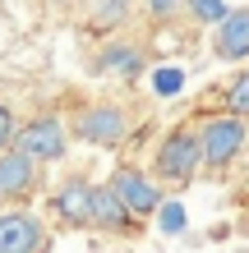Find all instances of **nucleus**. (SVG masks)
I'll use <instances>...</instances> for the list:
<instances>
[{
	"instance_id": "f3484780",
	"label": "nucleus",
	"mask_w": 249,
	"mask_h": 253,
	"mask_svg": "<svg viewBox=\"0 0 249 253\" xmlns=\"http://www.w3.org/2000/svg\"><path fill=\"white\" fill-rule=\"evenodd\" d=\"M180 87V69H162L157 74V92H175Z\"/></svg>"
},
{
	"instance_id": "1a4fd4ad",
	"label": "nucleus",
	"mask_w": 249,
	"mask_h": 253,
	"mask_svg": "<svg viewBox=\"0 0 249 253\" xmlns=\"http://www.w3.org/2000/svg\"><path fill=\"white\" fill-rule=\"evenodd\" d=\"M55 216L69 226H88L93 221V184L88 180H65L55 193Z\"/></svg>"
},
{
	"instance_id": "423d86ee",
	"label": "nucleus",
	"mask_w": 249,
	"mask_h": 253,
	"mask_svg": "<svg viewBox=\"0 0 249 253\" xmlns=\"http://www.w3.org/2000/svg\"><path fill=\"white\" fill-rule=\"evenodd\" d=\"M111 189H115V198L125 203L129 216H152L157 203H162V198H157V184L143 170H134V166H120V170H115L111 175Z\"/></svg>"
},
{
	"instance_id": "4468645a",
	"label": "nucleus",
	"mask_w": 249,
	"mask_h": 253,
	"mask_svg": "<svg viewBox=\"0 0 249 253\" xmlns=\"http://www.w3.org/2000/svg\"><path fill=\"white\" fill-rule=\"evenodd\" d=\"M125 9H129V0H93V19H97V23L125 19Z\"/></svg>"
},
{
	"instance_id": "2eb2a0df",
	"label": "nucleus",
	"mask_w": 249,
	"mask_h": 253,
	"mask_svg": "<svg viewBox=\"0 0 249 253\" xmlns=\"http://www.w3.org/2000/svg\"><path fill=\"white\" fill-rule=\"evenodd\" d=\"M157 212H162V230H166V235L185 230V207H180V203H157Z\"/></svg>"
},
{
	"instance_id": "20e7f679",
	"label": "nucleus",
	"mask_w": 249,
	"mask_h": 253,
	"mask_svg": "<svg viewBox=\"0 0 249 253\" xmlns=\"http://www.w3.org/2000/svg\"><path fill=\"white\" fill-rule=\"evenodd\" d=\"M51 240L33 212H0V253H42Z\"/></svg>"
},
{
	"instance_id": "6e6552de",
	"label": "nucleus",
	"mask_w": 249,
	"mask_h": 253,
	"mask_svg": "<svg viewBox=\"0 0 249 253\" xmlns=\"http://www.w3.org/2000/svg\"><path fill=\"white\" fill-rule=\"evenodd\" d=\"M37 189V161H28L23 152H9L0 157V198H28Z\"/></svg>"
},
{
	"instance_id": "39448f33",
	"label": "nucleus",
	"mask_w": 249,
	"mask_h": 253,
	"mask_svg": "<svg viewBox=\"0 0 249 253\" xmlns=\"http://www.w3.org/2000/svg\"><path fill=\"white\" fill-rule=\"evenodd\" d=\"M79 138L83 143H97V147H115L129 133V115L120 111V106H88L83 115H79Z\"/></svg>"
},
{
	"instance_id": "f03ea898",
	"label": "nucleus",
	"mask_w": 249,
	"mask_h": 253,
	"mask_svg": "<svg viewBox=\"0 0 249 253\" xmlns=\"http://www.w3.org/2000/svg\"><path fill=\"white\" fill-rule=\"evenodd\" d=\"M203 166V152H199V129H175L171 138L157 147V175L171 184H194V175Z\"/></svg>"
},
{
	"instance_id": "9d476101",
	"label": "nucleus",
	"mask_w": 249,
	"mask_h": 253,
	"mask_svg": "<svg viewBox=\"0 0 249 253\" xmlns=\"http://www.w3.org/2000/svg\"><path fill=\"white\" fill-rule=\"evenodd\" d=\"M88 226H101V230L129 226V212H125V203L115 198L111 184H93V221H88Z\"/></svg>"
},
{
	"instance_id": "0eeeda50",
	"label": "nucleus",
	"mask_w": 249,
	"mask_h": 253,
	"mask_svg": "<svg viewBox=\"0 0 249 253\" xmlns=\"http://www.w3.org/2000/svg\"><path fill=\"white\" fill-rule=\"evenodd\" d=\"M212 51L222 60H249V9H226L212 33Z\"/></svg>"
},
{
	"instance_id": "f8f14e48",
	"label": "nucleus",
	"mask_w": 249,
	"mask_h": 253,
	"mask_svg": "<svg viewBox=\"0 0 249 253\" xmlns=\"http://www.w3.org/2000/svg\"><path fill=\"white\" fill-rule=\"evenodd\" d=\"M189 9H194V19L203 23H222L226 19V0H185Z\"/></svg>"
},
{
	"instance_id": "ddd939ff",
	"label": "nucleus",
	"mask_w": 249,
	"mask_h": 253,
	"mask_svg": "<svg viewBox=\"0 0 249 253\" xmlns=\"http://www.w3.org/2000/svg\"><path fill=\"white\" fill-rule=\"evenodd\" d=\"M226 101H231V115H240V120L249 115V69L231 83V97H226Z\"/></svg>"
},
{
	"instance_id": "f257e3e1",
	"label": "nucleus",
	"mask_w": 249,
	"mask_h": 253,
	"mask_svg": "<svg viewBox=\"0 0 249 253\" xmlns=\"http://www.w3.org/2000/svg\"><path fill=\"white\" fill-rule=\"evenodd\" d=\"M245 147V120L240 115H212L208 125L199 129V152H203V166H212V170H222L236 161V152Z\"/></svg>"
},
{
	"instance_id": "dca6fc26",
	"label": "nucleus",
	"mask_w": 249,
	"mask_h": 253,
	"mask_svg": "<svg viewBox=\"0 0 249 253\" xmlns=\"http://www.w3.org/2000/svg\"><path fill=\"white\" fill-rule=\"evenodd\" d=\"M14 129H19V125H14L9 106H0V147H9V143H14Z\"/></svg>"
},
{
	"instance_id": "a211bd4d",
	"label": "nucleus",
	"mask_w": 249,
	"mask_h": 253,
	"mask_svg": "<svg viewBox=\"0 0 249 253\" xmlns=\"http://www.w3.org/2000/svg\"><path fill=\"white\" fill-rule=\"evenodd\" d=\"M180 5H185V0H148V9L157 14V19H166V14H175Z\"/></svg>"
},
{
	"instance_id": "7ed1b4c3",
	"label": "nucleus",
	"mask_w": 249,
	"mask_h": 253,
	"mask_svg": "<svg viewBox=\"0 0 249 253\" xmlns=\"http://www.w3.org/2000/svg\"><path fill=\"white\" fill-rule=\"evenodd\" d=\"M14 152H23L28 161H60L65 157V125L55 115H37L23 129H14Z\"/></svg>"
},
{
	"instance_id": "9b49d317",
	"label": "nucleus",
	"mask_w": 249,
	"mask_h": 253,
	"mask_svg": "<svg viewBox=\"0 0 249 253\" xmlns=\"http://www.w3.org/2000/svg\"><path fill=\"white\" fill-rule=\"evenodd\" d=\"M97 69L101 74H120V79H134V74L143 69V55H139V46H120V42H111V46L97 55Z\"/></svg>"
}]
</instances>
